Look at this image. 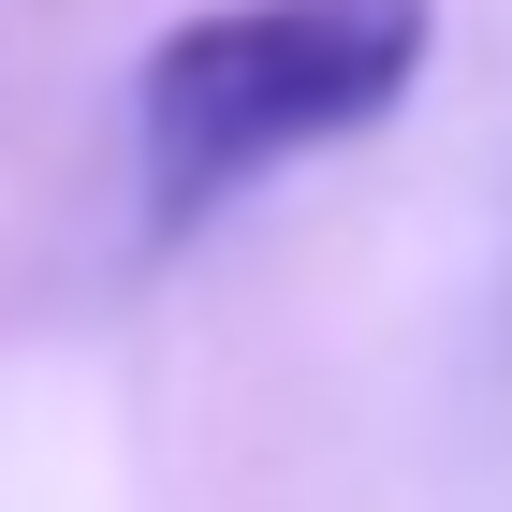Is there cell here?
Listing matches in <instances>:
<instances>
[{"label": "cell", "instance_id": "obj_1", "mask_svg": "<svg viewBox=\"0 0 512 512\" xmlns=\"http://www.w3.org/2000/svg\"><path fill=\"white\" fill-rule=\"evenodd\" d=\"M439 0H205L132 59V205L147 235H205L249 176L381 132L425 88Z\"/></svg>", "mask_w": 512, "mask_h": 512}]
</instances>
